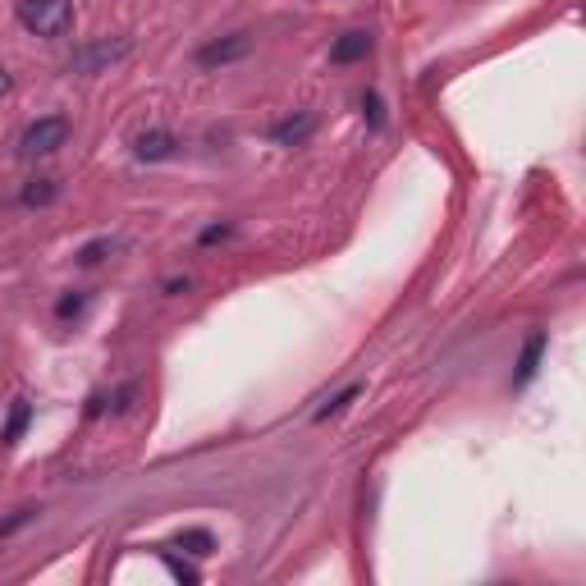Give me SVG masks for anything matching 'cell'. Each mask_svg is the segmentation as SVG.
<instances>
[{
    "instance_id": "obj_12",
    "label": "cell",
    "mask_w": 586,
    "mask_h": 586,
    "mask_svg": "<svg viewBox=\"0 0 586 586\" xmlns=\"http://www.w3.org/2000/svg\"><path fill=\"white\" fill-rule=\"evenodd\" d=\"M358 394H362V385H348V390H344V394H335V399H330V403H326V408H321V413H316V422H326V417L344 413V408H348V403H353V399H358Z\"/></svg>"
},
{
    "instance_id": "obj_1",
    "label": "cell",
    "mask_w": 586,
    "mask_h": 586,
    "mask_svg": "<svg viewBox=\"0 0 586 586\" xmlns=\"http://www.w3.org/2000/svg\"><path fill=\"white\" fill-rule=\"evenodd\" d=\"M19 23L37 37H65L74 23V0H19Z\"/></svg>"
},
{
    "instance_id": "obj_7",
    "label": "cell",
    "mask_w": 586,
    "mask_h": 586,
    "mask_svg": "<svg viewBox=\"0 0 586 586\" xmlns=\"http://www.w3.org/2000/svg\"><path fill=\"white\" fill-rule=\"evenodd\" d=\"M367 55H371L367 33H344L335 46H330V60H335V65H358V60H367Z\"/></svg>"
},
{
    "instance_id": "obj_5",
    "label": "cell",
    "mask_w": 586,
    "mask_h": 586,
    "mask_svg": "<svg viewBox=\"0 0 586 586\" xmlns=\"http://www.w3.org/2000/svg\"><path fill=\"white\" fill-rule=\"evenodd\" d=\"M312 133H316V115L312 110H298V115H289V120L275 124L271 138H275V147H303Z\"/></svg>"
},
{
    "instance_id": "obj_11",
    "label": "cell",
    "mask_w": 586,
    "mask_h": 586,
    "mask_svg": "<svg viewBox=\"0 0 586 586\" xmlns=\"http://www.w3.org/2000/svg\"><path fill=\"white\" fill-rule=\"evenodd\" d=\"M179 545H184L188 554H202V559H207V554L216 550V541H211V532H202V527H193V532H179Z\"/></svg>"
},
{
    "instance_id": "obj_13",
    "label": "cell",
    "mask_w": 586,
    "mask_h": 586,
    "mask_svg": "<svg viewBox=\"0 0 586 586\" xmlns=\"http://www.w3.org/2000/svg\"><path fill=\"white\" fill-rule=\"evenodd\" d=\"M101 252H110V239H97V243H87V248L78 252V261H83V266H97V261H101Z\"/></svg>"
},
{
    "instance_id": "obj_14",
    "label": "cell",
    "mask_w": 586,
    "mask_h": 586,
    "mask_svg": "<svg viewBox=\"0 0 586 586\" xmlns=\"http://www.w3.org/2000/svg\"><path fill=\"white\" fill-rule=\"evenodd\" d=\"M225 239H234V225H211V229H202V243H225Z\"/></svg>"
},
{
    "instance_id": "obj_10",
    "label": "cell",
    "mask_w": 586,
    "mask_h": 586,
    "mask_svg": "<svg viewBox=\"0 0 586 586\" xmlns=\"http://www.w3.org/2000/svg\"><path fill=\"white\" fill-rule=\"evenodd\" d=\"M55 197H60V184H55V179H33V184L23 188V207H46Z\"/></svg>"
},
{
    "instance_id": "obj_3",
    "label": "cell",
    "mask_w": 586,
    "mask_h": 586,
    "mask_svg": "<svg viewBox=\"0 0 586 586\" xmlns=\"http://www.w3.org/2000/svg\"><path fill=\"white\" fill-rule=\"evenodd\" d=\"M124 55H129V42H124V37H115V42H110V37L106 42H92L74 55V74H101V69L124 60Z\"/></svg>"
},
{
    "instance_id": "obj_16",
    "label": "cell",
    "mask_w": 586,
    "mask_h": 586,
    "mask_svg": "<svg viewBox=\"0 0 586 586\" xmlns=\"http://www.w3.org/2000/svg\"><path fill=\"white\" fill-rule=\"evenodd\" d=\"M10 87H14V78H10V74H5V69H0V101L10 97Z\"/></svg>"
},
{
    "instance_id": "obj_6",
    "label": "cell",
    "mask_w": 586,
    "mask_h": 586,
    "mask_svg": "<svg viewBox=\"0 0 586 586\" xmlns=\"http://www.w3.org/2000/svg\"><path fill=\"white\" fill-rule=\"evenodd\" d=\"M174 147H179V138H174V133H165V129L142 133V138L133 142L138 161H165V156H174Z\"/></svg>"
},
{
    "instance_id": "obj_15",
    "label": "cell",
    "mask_w": 586,
    "mask_h": 586,
    "mask_svg": "<svg viewBox=\"0 0 586 586\" xmlns=\"http://www.w3.org/2000/svg\"><path fill=\"white\" fill-rule=\"evenodd\" d=\"M83 303H87V298H78V293H74V298H60V307H55V312H60V316H78V312H83Z\"/></svg>"
},
{
    "instance_id": "obj_9",
    "label": "cell",
    "mask_w": 586,
    "mask_h": 586,
    "mask_svg": "<svg viewBox=\"0 0 586 586\" xmlns=\"http://www.w3.org/2000/svg\"><path fill=\"white\" fill-rule=\"evenodd\" d=\"M28 422H33V408L28 403H14V413H10V422H5V431H0V445H19V435L28 431Z\"/></svg>"
},
{
    "instance_id": "obj_8",
    "label": "cell",
    "mask_w": 586,
    "mask_h": 586,
    "mask_svg": "<svg viewBox=\"0 0 586 586\" xmlns=\"http://www.w3.org/2000/svg\"><path fill=\"white\" fill-rule=\"evenodd\" d=\"M541 353H545V335H541V330H532V335H527V344H522V358H518V385H527V380L536 376Z\"/></svg>"
},
{
    "instance_id": "obj_2",
    "label": "cell",
    "mask_w": 586,
    "mask_h": 586,
    "mask_svg": "<svg viewBox=\"0 0 586 586\" xmlns=\"http://www.w3.org/2000/svg\"><path fill=\"white\" fill-rule=\"evenodd\" d=\"M65 142H69V120H65V115H42V120H33L28 129H23L19 152L28 156V161H37V156L60 152Z\"/></svg>"
},
{
    "instance_id": "obj_4",
    "label": "cell",
    "mask_w": 586,
    "mask_h": 586,
    "mask_svg": "<svg viewBox=\"0 0 586 586\" xmlns=\"http://www.w3.org/2000/svg\"><path fill=\"white\" fill-rule=\"evenodd\" d=\"M248 51H252V37L248 33H229V37H220V42L202 46V51H197V65H207V69L234 65V60H243Z\"/></svg>"
}]
</instances>
